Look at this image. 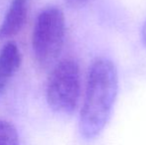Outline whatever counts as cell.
<instances>
[{
    "label": "cell",
    "instance_id": "cell-1",
    "mask_svg": "<svg viewBox=\"0 0 146 145\" xmlns=\"http://www.w3.org/2000/svg\"><path fill=\"white\" fill-rule=\"evenodd\" d=\"M118 89L114 64L106 58L96 59L88 70L85 97L79 119V132L85 141H94L111 116Z\"/></svg>",
    "mask_w": 146,
    "mask_h": 145
},
{
    "label": "cell",
    "instance_id": "cell-2",
    "mask_svg": "<svg viewBox=\"0 0 146 145\" xmlns=\"http://www.w3.org/2000/svg\"><path fill=\"white\" fill-rule=\"evenodd\" d=\"M66 20L56 6L45 8L37 17L32 36V47L37 63L42 68L51 66L63 49Z\"/></svg>",
    "mask_w": 146,
    "mask_h": 145
},
{
    "label": "cell",
    "instance_id": "cell-3",
    "mask_svg": "<svg viewBox=\"0 0 146 145\" xmlns=\"http://www.w3.org/2000/svg\"><path fill=\"white\" fill-rule=\"evenodd\" d=\"M81 97V72L74 59H64L55 66L49 77L46 97L51 109L61 114H72Z\"/></svg>",
    "mask_w": 146,
    "mask_h": 145
},
{
    "label": "cell",
    "instance_id": "cell-4",
    "mask_svg": "<svg viewBox=\"0 0 146 145\" xmlns=\"http://www.w3.org/2000/svg\"><path fill=\"white\" fill-rule=\"evenodd\" d=\"M29 11V0H11L0 25V42L17 35L24 27Z\"/></svg>",
    "mask_w": 146,
    "mask_h": 145
},
{
    "label": "cell",
    "instance_id": "cell-5",
    "mask_svg": "<svg viewBox=\"0 0 146 145\" xmlns=\"http://www.w3.org/2000/svg\"><path fill=\"white\" fill-rule=\"evenodd\" d=\"M21 65V53L17 44L8 42L0 51V95L5 91Z\"/></svg>",
    "mask_w": 146,
    "mask_h": 145
},
{
    "label": "cell",
    "instance_id": "cell-6",
    "mask_svg": "<svg viewBox=\"0 0 146 145\" xmlns=\"http://www.w3.org/2000/svg\"><path fill=\"white\" fill-rule=\"evenodd\" d=\"M0 145H20L16 127L4 120H0Z\"/></svg>",
    "mask_w": 146,
    "mask_h": 145
},
{
    "label": "cell",
    "instance_id": "cell-7",
    "mask_svg": "<svg viewBox=\"0 0 146 145\" xmlns=\"http://www.w3.org/2000/svg\"><path fill=\"white\" fill-rule=\"evenodd\" d=\"M66 3L73 8H79L84 6L88 2V0H65Z\"/></svg>",
    "mask_w": 146,
    "mask_h": 145
},
{
    "label": "cell",
    "instance_id": "cell-8",
    "mask_svg": "<svg viewBox=\"0 0 146 145\" xmlns=\"http://www.w3.org/2000/svg\"><path fill=\"white\" fill-rule=\"evenodd\" d=\"M141 35H142V40L144 42V44L146 45V21L142 27V31H141Z\"/></svg>",
    "mask_w": 146,
    "mask_h": 145
}]
</instances>
